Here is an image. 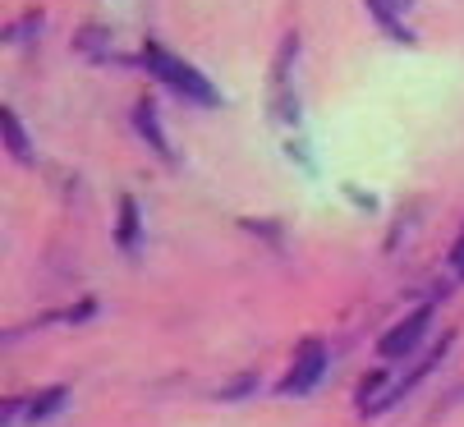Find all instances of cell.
<instances>
[{
  "label": "cell",
  "mask_w": 464,
  "mask_h": 427,
  "mask_svg": "<svg viewBox=\"0 0 464 427\" xmlns=\"http://www.w3.org/2000/svg\"><path fill=\"white\" fill-rule=\"evenodd\" d=\"M143 64L152 69L166 88H175V97H188V102H198V106H217V102H221L217 88H212V79H203L188 60H179L175 51H166V46H157V42H148Z\"/></svg>",
  "instance_id": "obj_1"
},
{
  "label": "cell",
  "mask_w": 464,
  "mask_h": 427,
  "mask_svg": "<svg viewBox=\"0 0 464 427\" xmlns=\"http://www.w3.org/2000/svg\"><path fill=\"white\" fill-rule=\"evenodd\" d=\"M428 322H432V308H414L401 326H391L386 335H382V345H377V354L382 359H391V364H405L410 354L419 349V340H423V331H428Z\"/></svg>",
  "instance_id": "obj_2"
},
{
  "label": "cell",
  "mask_w": 464,
  "mask_h": 427,
  "mask_svg": "<svg viewBox=\"0 0 464 427\" xmlns=\"http://www.w3.org/2000/svg\"><path fill=\"white\" fill-rule=\"evenodd\" d=\"M322 373H326V345H322V340H304L295 368H290L285 382H281V395H308V391L322 382Z\"/></svg>",
  "instance_id": "obj_3"
},
{
  "label": "cell",
  "mask_w": 464,
  "mask_h": 427,
  "mask_svg": "<svg viewBox=\"0 0 464 427\" xmlns=\"http://www.w3.org/2000/svg\"><path fill=\"white\" fill-rule=\"evenodd\" d=\"M134 129L143 133V142H148L161 161L175 157V152L166 148V133H161V120H157V106H152V102H139V106H134Z\"/></svg>",
  "instance_id": "obj_4"
},
{
  "label": "cell",
  "mask_w": 464,
  "mask_h": 427,
  "mask_svg": "<svg viewBox=\"0 0 464 427\" xmlns=\"http://www.w3.org/2000/svg\"><path fill=\"white\" fill-rule=\"evenodd\" d=\"M363 5L372 10V19H377V28L386 33V37H401V42H414V33H410V24H405V15L391 5V0H363Z\"/></svg>",
  "instance_id": "obj_5"
},
{
  "label": "cell",
  "mask_w": 464,
  "mask_h": 427,
  "mask_svg": "<svg viewBox=\"0 0 464 427\" xmlns=\"http://www.w3.org/2000/svg\"><path fill=\"white\" fill-rule=\"evenodd\" d=\"M115 244L124 253L139 248V202L134 198H120V226H115Z\"/></svg>",
  "instance_id": "obj_6"
},
{
  "label": "cell",
  "mask_w": 464,
  "mask_h": 427,
  "mask_svg": "<svg viewBox=\"0 0 464 427\" xmlns=\"http://www.w3.org/2000/svg\"><path fill=\"white\" fill-rule=\"evenodd\" d=\"M0 120H5V142H10V157H14V161H33V142H28V133H24L19 115L5 106V111H0Z\"/></svg>",
  "instance_id": "obj_7"
},
{
  "label": "cell",
  "mask_w": 464,
  "mask_h": 427,
  "mask_svg": "<svg viewBox=\"0 0 464 427\" xmlns=\"http://www.w3.org/2000/svg\"><path fill=\"white\" fill-rule=\"evenodd\" d=\"M64 400H70V391H64V386H51V391H42L33 404H24V413H28V422H42V418H51Z\"/></svg>",
  "instance_id": "obj_8"
},
{
  "label": "cell",
  "mask_w": 464,
  "mask_h": 427,
  "mask_svg": "<svg viewBox=\"0 0 464 427\" xmlns=\"http://www.w3.org/2000/svg\"><path fill=\"white\" fill-rule=\"evenodd\" d=\"M450 262H455V271L464 276V235H459V244H455V257H450Z\"/></svg>",
  "instance_id": "obj_9"
}]
</instances>
